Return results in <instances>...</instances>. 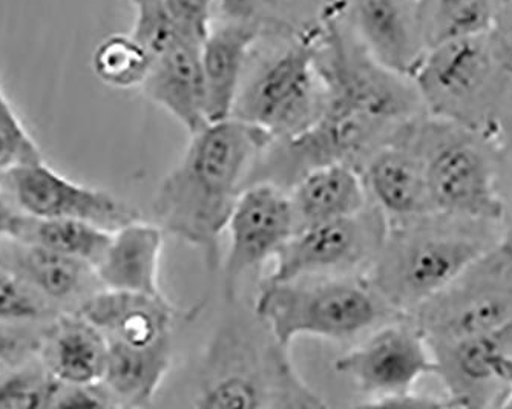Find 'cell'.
<instances>
[{"label": "cell", "instance_id": "cell-1", "mask_svg": "<svg viewBox=\"0 0 512 409\" xmlns=\"http://www.w3.org/2000/svg\"><path fill=\"white\" fill-rule=\"evenodd\" d=\"M270 141L266 131L235 117L207 123L158 184L152 206L158 226L200 250L209 270L218 267L220 236Z\"/></svg>", "mask_w": 512, "mask_h": 409}, {"label": "cell", "instance_id": "cell-2", "mask_svg": "<svg viewBox=\"0 0 512 409\" xmlns=\"http://www.w3.org/2000/svg\"><path fill=\"white\" fill-rule=\"evenodd\" d=\"M509 223L430 213L387 226L365 278L401 316L439 295L508 232Z\"/></svg>", "mask_w": 512, "mask_h": 409}, {"label": "cell", "instance_id": "cell-3", "mask_svg": "<svg viewBox=\"0 0 512 409\" xmlns=\"http://www.w3.org/2000/svg\"><path fill=\"white\" fill-rule=\"evenodd\" d=\"M197 408H329L307 385L279 344L256 318L234 316L206 348L194 403Z\"/></svg>", "mask_w": 512, "mask_h": 409}, {"label": "cell", "instance_id": "cell-4", "mask_svg": "<svg viewBox=\"0 0 512 409\" xmlns=\"http://www.w3.org/2000/svg\"><path fill=\"white\" fill-rule=\"evenodd\" d=\"M408 135L424 163L434 213L508 223L499 138L434 115L411 120Z\"/></svg>", "mask_w": 512, "mask_h": 409}, {"label": "cell", "instance_id": "cell-5", "mask_svg": "<svg viewBox=\"0 0 512 409\" xmlns=\"http://www.w3.org/2000/svg\"><path fill=\"white\" fill-rule=\"evenodd\" d=\"M253 313L273 338L290 348L298 338L345 342L401 318L364 275L332 276L267 284Z\"/></svg>", "mask_w": 512, "mask_h": 409}, {"label": "cell", "instance_id": "cell-6", "mask_svg": "<svg viewBox=\"0 0 512 409\" xmlns=\"http://www.w3.org/2000/svg\"><path fill=\"white\" fill-rule=\"evenodd\" d=\"M408 318L424 333L431 348L493 333L512 324L511 229Z\"/></svg>", "mask_w": 512, "mask_h": 409}, {"label": "cell", "instance_id": "cell-7", "mask_svg": "<svg viewBox=\"0 0 512 409\" xmlns=\"http://www.w3.org/2000/svg\"><path fill=\"white\" fill-rule=\"evenodd\" d=\"M325 88L316 65L315 33L261 63L243 83L230 117L263 129L272 140L295 137L324 111Z\"/></svg>", "mask_w": 512, "mask_h": 409}, {"label": "cell", "instance_id": "cell-8", "mask_svg": "<svg viewBox=\"0 0 512 409\" xmlns=\"http://www.w3.org/2000/svg\"><path fill=\"white\" fill-rule=\"evenodd\" d=\"M385 232L387 221L371 203L356 215L298 230L276 253L263 282L365 275Z\"/></svg>", "mask_w": 512, "mask_h": 409}, {"label": "cell", "instance_id": "cell-9", "mask_svg": "<svg viewBox=\"0 0 512 409\" xmlns=\"http://www.w3.org/2000/svg\"><path fill=\"white\" fill-rule=\"evenodd\" d=\"M335 368L364 394V406H388L433 376L434 356L413 319L401 316L371 330L358 347L336 359Z\"/></svg>", "mask_w": 512, "mask_h": 409}, {"label": "cell", "instance_id": "cell-10", "mask_svg": "<svg viewBox=\"0 0 512 409\" xmlns=\"http://www.w3.org/2000/svg\"><path fill=\"white\" fill-rule=\"evenodd\" d=\"M0 190L34 220L69 218L114 232L140 218L135 207L108 190L71 181L42 160L17 164L0 172Z\"/></svg>", "mask_w": 512, "mask_h": 409}, {"label": "cell", "instance_id": "cell-11", "mask_svg": "<svg viewBox=\"0 0 512 409\" xmlns=\"http://www.w3.org/2000/svg\"><path fill=\"white\" fill-rule=\"evenodd\" d=\"M230 244L224 261V293L235 304L241 284L264 269L295 233L289 190L272 183L244 187L229 223Z\"/></svg>", "mask_w": 512, "mask_h": 409}, {"label": "cell", "instance_id": "cell-12", "mask_svg": "<svg viewBox=\"0 0 512 409\" xmlns=\"http://www.w3.org/2000/svg\"><path fill=\"white\" fill-rule=\"evenodd\" d=\"M431 351L433 376L439 380L448 406H512V324Z\"/></svg>", "mask_w": 512, "mask_h": 409}, {"label": "cell", "instance_id": "cell-13", "mask_svg": "<svg viewBox=\"0 0 512 409\" xmlns=\"http://www.w3.org/2000/svg\"><path fill=\"white\" fill-rule=\"evenodd\" d=\"M493 63L479 36L447 40L422 57L411 77L430 115L479 129L476 105Z\"/></svg>", "mask_w": 512, "mask_h": 409}, {"label": "cell", "instance_id": "cell-14", "mask_svg": "<svg viewBox=\"0 0 512 409\" xmlns=\"http://www.w3.org/2000/svg\"><path fill=\"white\" fill-rule=\"evenodd\" d=\"M408 125L359 169L368 200L382 213L387 226L433 213L424 163L408 135Z\"/></svg>", "mask_w": 512, "mask_h": 409}, {"label": "cell", "instance_id": "cell-15", "mask_svg": "<svg viewBox=\"0 0 512 409\" xmlns=\"http://www.w3.org/2000/svg\"><path fill=\"white\" fill-rule=\"evenodd\" d=\"M201 45L186 37H172L151 56V69L142 91L154 105L168 112L189 135L209 123L206 109Z\"/></svg>", "mask_w": 512, "mask_h": 409}, {"label": "cell", "instance_id": "cell-16", "mask_svg": "<svg viewBox=\"0 0 512 409\" xmlns=\"http://www.w3.org/2000/svg\"><path fill=\"white\" fill-rule=\"evenodd\" d=\"M109 342L151 347L172 339L178 311L166 296L103 288L89 296L79 311Z\"/></svg>", "mask_w": 512, "mask_h": 409}, {"label": "cell", "instance_id": "cell-17", "mask_svg": "<svg viewBox=\"0 0 512 409\" xmlns=\"http://www.w3.org/2000/svg\"><path fill=\"white\" fill-rule=\"evenodd\" d=\"M256 20L227 19L212 28L201 45L206 109L209 123L229 118L244 83L250 53L260 37Z\"/></svg>", "mask_w": 512, "mask_h": 409}, {"label": "cell", "instance_id": "cell-18", "mask_svg": "<svg viewBox=\"0 0 512 409\" xmlns=\"http://www.w3.org/2000/svg\"><path fill=\"white\" fill-rule=\"evenodd\" d=\"M165 230L138 220L112 232L94 275L108 290L161 295L160 264Z\"/></svg>", "mask_w": 512, "mask_h": 409}, {"label": "cell", "instance_id": "cell-19", "mask_svg": "<svg viewBox=\"0 0 512 409\" xmlns=\"http://www.w3.org/2000/svg\"><path fill=\"white\" fill-rule=\"evenodd\" d=\"M289 197L295 232L356 215L370 204L358 169L341 163L307 172L290 187Z\"/></svg>", "mask_w": 512, "mask_h": 409}, {"label": "cell", "instance_id": "cell-20", "mask_svg": "<svg viewBox=\"0 0 512 409\" xmlns=\"http://www.w3.org/2000/svg\"><path fill=\"white\" fill-rule=\"evenodd\" d=\"M359 40L391 71L411 77L422 56L407 0H350Z\"/></svg>", "mask_w": 512, "mask_h": 409}, {"label": "cell", "instance_id": "cell-21", "mask_svg": "<svg viewBox=\"0 0 512 409\" xmlns=\"http://www.w3.org/2000/svg\"><path fill=\"white\" fill-rule=\"evenodd\" d=\"M103 385L122 408L151 405L172 367V339L151 347H129L109 342Z\"/></svg>", "mask_w": 512, "mask_h": 409}, {"label": "cell", "instance_id": "cell-22", "mask_svg": "<svg viewBox=\"0 0 512 409\" xmlns=\"http://www.w3.org/2000/svg\"><path fill=\"white\" fill-rule=\"evenodd\" d=\"M108 339L82 315L60 319L45 348L48 373L63 385H96L105 379Z\"/></svg>", "mask_w": 512, "mask_h": 409}, {"label": "cell", "instance_id": "cell-23", "mask_svg": "<svg viewBox=\"0 0 512 409\" xmlns=\"http://www.w3.org/2000/svg\"><path fill=\"white\" fill-rule=\"evenodd\" d=\"M17 266L37 292L54 301L74 298L89 273H94L92 267L79 259L33 243L20 250Z\"/></svg>", "mask_w": 512, "mask_h": 409}, {"label": "cell", "instance_id": "cell-24", "mask_svg": "<svg viewBox=\"0 0 512 409\" xmlns=\"http://www.w3.org/2000/svg\"><path fill=\"white\" fill-rule=\"evenodd\" d=\"M111 230L103 229L88 221L34 220L23 233L27 243L39 244L46 249L56 250L63 255L85 262L92 270L96 269L111 241Z\"/></svg>", "mask_w": 512, "mask_h": 409}, {"label": "cell", "instance_id": "cell-25", "mask_svg": "<svg viewBox=\"0 0 512 409\" xmlns=\"http://www.w3.org/2000/svg\"><path fill=\"white\" fill-rule=\"evenodd\" d=\"M92 69L111 88H142L151 69V54L131 33L112 34L97 45Z\"/></svg>", "mask_w": 512, "mask_h": 409}, {"label": "cell", "instance_id": "cell-26", "mask_svg": "<svg viewBox=\"0 0 512 409\" xmlns=\"http://www.w3.org/2000/svg\"><path fill=\"white\" fill-rule=\"evenodd\" d=\"M491 22V0H439L434 20V45L480 36Z\"/></svg>", "mask_w": 512, "mask_h": 409}, {"label": "cell", "instance_id": "cell-27", "mask_svg": "<svg viewBox=\"0 0 512 409\" xmlns=\"http://www.w3.org/2000/svg\"><path fill=\"white\" fill-rule=\"evenodd\" d=\"M63 383L53 374L22 371L0 383V408L53 406Z\"/></svg>", "mask_w": 512, "mask_h": 409}, {"label": "cell", "instance_id": "cell-28", "mask_svg": "<svg viewBox=\"0 0 512 409\" xmlns=\"http://www.w3.org/2000/svg\"><path fill=\"white\" fill-rule=\"evenodd\" d=\"M172 25L180 36L203 43L212 30L218 0H165Z\"/></svg>", "mask_w": 512, "mask_h": 409}, {"label": "cell", "instance_id": "cell-29", "mask_svg": "<svg viewBox=\"0 0 512 409\" xmlns=\"http://www.w3.org/2000/svg\"><path fill=\"white\" fill-rule=\"evenodd\" d=\"M45 315V305L19 279L0 272V319L36 321Z\"/></svg>", "mask_w": 512, "mask_h": 409}, {"label": "cell", "instance_id": "cell-30", "mask_svg": "<svg viewBox=\"0 0 512 409\" xmlns=\"http://www.w3.org/2000/svg\"><path fill=\"white\" fill-rule=\"evenodd\" d=\"M53 406L60 408H119L103 383L96 385H62Z\"/></svg>", "mask_w": 512, "mask_h": 409}, {"label": "cell", "instance_id": "cell-31", "mask_svg": "<svg viewBox=\"0 0 512 409\" xmlns=\"http://www.w3.org/2000/svg\"><path fill=\"white\" fill-rule=\"evenodd\" d=\"M27 216H20L0 190V239L19 238L27 229Z\"/></svg>", "mask_w": 512, "mask_h": 409}, {"label": "cell", "instance_id": "cell-32", "mask_svg": "<svg viewBox=\"0 0 512 409\" xmlns=\"http://www.w3.org/2000/svg\"><path fill=\"white\" fill-rule=\"evenodd\" d=\"M503 187H505L506 210L509 229L512 232V132L502 134Z\"/></svg>", "mask_w": 512, "mask_h": 409}, {"label": "cell", "instance_id": "cell-33", "mask_svg": "<svg viewBox=\"0 0 512 409\" xmlns=\"http://www.w3.org/2000/svg\"><path fill=\"white\" fill-rule=\"evenodd\" d=\"M10 105V102H8L7 97H5L4 94H2V91H0V111L2 109L8 108Z\"/></svg>", "mask_w": 512, "mask_h": 409}, {"label": "cell", "instance_id": "cell-34", "mask_svg": "<svg viewBox=\"0 0 512 409\" xmlns=\"http://www.w3.org/2000/svg\"><path fill=\"white\" fill-rule=\"evenodd\" d=\"M4 266V259H2V255H0V269Z\"/></svg>", "mask_w": 512, "mask_h": 409}]
</instances>
